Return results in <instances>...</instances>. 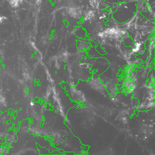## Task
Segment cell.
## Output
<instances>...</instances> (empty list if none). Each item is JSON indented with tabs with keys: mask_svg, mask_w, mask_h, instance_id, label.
Wrapping results in <instances>:
<instances>
[{
	"mask_svg": "<svg viewBox=\"0 0 155 155\" xmlns=\"http://www.w3.org/2000/svg\"><path fill=\"white\" fill-rule=\"evenodd\" d=\"M90 45V43H86L84 42V41H78L77 42V47L78 48L79 50L81 51H84V49H87L89 48Z\"/></svg>",
	"mask_w": 155,
	"mask_h": 155,
	"instance_id": "cell-1",
	"label": "cell"
},
{
	"mask_svg": "<svg viewBox=\"0 0 155 155\" xmlns=\"http://www.w3.org/2000/svg\"><path fill=\"white\" fill-rule=\"evenodd\" d=\"M130 73H131V75H130V78H131V79L134 81L137 80V71H132Z\"/></svg>",
	"mask_w": 155,
	"mask_h": 155,
	"instance_id": "cell-2",
	"label": "cell"
},
{
	"mask_svg": "<svg viewBox=\"0 0 155 155\" xmlns=\"http://www.w3.org/2000/svg\"><path fill=\"white\" fill-rule=\"evenodd\" d=\"M121 38L123 40H125L130 37L129 33L127 31H124L121 34Z\"/></svg>",
	"mask_w": 155,
	"mask_h": 155,
	"instance_id": "cell-3",
	"label": "cell"
},
{
	"mask_svg": "<svg viewBox=\"0 0 155 155\" xmlns=\"http://www.w3.org/2000/svg\"><path fill=\"white\" fill-rule=\"evenodd\" d=\"M90 66L91 65L89 64H80V67L81 68H85V69H87L89 68V67L90 68Z\"/></svg>",
	"mask_w": 155,
	"mask_h": 155,
	"instance_id": "cell-4",
	"label": "cell"
},
{
	"mask_svg": "<svg viewBox=\"0 0 155 155\" xmlns=\"http://www.w3.org/2000/svg\"><path fill=\"white\" fill-rule=\"evenodd\" d=\"M141 61H142V60L137 59L136 60H135V61H133V62L135 64H139L141 63Z\"/></svg>",
	"mask_w": 155,
	"mask_h": 155,
	"instance_id": "cell-5",
	"label": "cell"
},
{
	"mask_svg": "<svg viewBox=\"0 0 155 155\" xmlns=\"http://www.w3.org/2000/svg\"><path fill=\"white\" fill-rule=\"evenodd\" d=\"M4 18H5V17L4 16H0V23L4 20Z\"/></svg>",
	"mask_w": 155,
	"mask_h": 155,
	"instance_id": "cell-6",
	"label": "cell"
},
{
	"mask_svg": "<svg viewBox=\"0 0 155 155\" xmlns=\"http://www.w3.org/2000/svg\"><path fill=\"white\" fill-rule=\"evenodd\" d=\"M70 84L71 86V87H74L75 86V84L74 82H71L70 83Z\"/></svg>",
	"mask_w": 155,
	"mask_h": 155,
	"instance_id": "cell-7",
	"label": "cell"
}]
</instances>
